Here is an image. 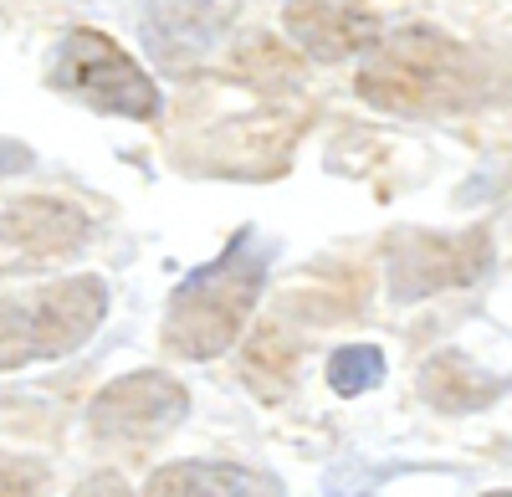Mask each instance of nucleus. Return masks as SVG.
Listing matches in <instances>:
<instances>
[{
	"label": "nucleus",
	"instance_id": "f257e3e1",
	"mask_svg": "<svg viewBox=\"0 0 512 497\" xmlns=\"http://www.w3.org/2000/svg\"><path fill=\"white\" fill-rule=\"evenodd\" d=\"M477 88H482L477 52L436 26H405L384 36L359 67V98L384 113H410V118L466 108L482 98Z\"/></svg>",
	"mask_w": 512,
	"mask_h": 497
},
{
	"label": "nucleus",
	"instance_id": "f03ea898",
	"mask_svg": "<svg viewBox=\"0 0 512 497\" xmlns=\"http://www.w3.org/2000/svg\"><path fill=\"white\" fill-rule=\"evenodd\" d=\"M267 267L272 252L256 241V231H236V241L216 262H205L175 287V298L164 308V344L185 359L226 354L241 339L256 298H262Z\"/></svg>",
	"mask_w": 512,
	"mask_h": 497
},
{
	"label": "nucleus",
	"instance_id": "7ed1b4c3",
	"mask_svg": "<svg viewBox=\"0 0 512 497\" xmlns=\"http://www.w3.org/2000/svg\"><path fill=\"white\" fill-rule=\"evenodd\" d=\"M108 313V282L103 277H67L47 282L36 293L6 298V339H0V364H36V359H62L93 339V328Z\"/></svg>",
	"mask_w": 512,
	"mask_h": 497
},
{
	"label": "nucleus",
	"instance_id": "20e7f679",
	"mask_svg": "<svg viewBox=\"0 0 512 497\" xmlns=\"http://www.w3.org/2000/svg\"><path fill=\"white\" fill-rule=\"evenodd\" d=\"M52 88L77 98V103H88V108H98V113L134 118V123H149L159 113L154 77L128 57L113 36L88 31V26H77V31H67L57 41Z\"/></svg>",
	"mask_w": 512,
	"mask_h": 497
},
{
	"label": "nucleus",
	"instance_id": "39448f33",
	"mask_svg": "<svg viewBox=\"0 0 512 497\" xmlns=\"http://www.w3.org/2000/svg\"><path fill=\"white\" fill-rule=\"evenodd\" d=\"M384 267H390V298L415 303L446 293V287H472L492 267V236L477 231H395L384 241Z\"/></svg>",
	"mask_w": 512,
	"mask_h": 497
},
{
	"label": "nucleus",
	"instance_id": "423d86ee",
	"mask_svg": "<svg viewBox=\"0 0 512 497\" xmlns=\"http://www.w3.org/2000/svg\"><path fill=\"white\" fill-rule=\"evenodd\" d=\"M185 410L190 395L180 380L159 375V369H139V375L113 380L93 400V436L108 446H149L164 431H175Z\"/></svg>",
	"mask_w": 512,
	"mask_h": 497
},
{
	"label": "nucleus",
	"instance_id": "0eeeda50",
	"mask_svg": "<svg viewBox=\"0 0 512 497\" xmlns=\"http://www.w3.org/2000/svg\"><path fill=\"white\" fill-rule=\"evenodd\" d=\"M231 16H236L231 0H154V6L139 16L144 52L164 72L185 77L221 47Z\"/></svg>",
	"mask_w": 512,
	"mask_h": 497
},
{
	"label": "nucleus",
	"instance_id": "6e6552de",
	"mask_svg": "<svg viewBox=\"0 0 512 497\" xmlns=\"http://www.w3.org/2000/svg\"><path fill=\"white\" fill-rule=\"evenodd\" d=\"M287 31L313 62H344L384 41V21L364 6H349V0H292Z\"/></svg>",
	"mask_w": 512,
	"mask_h": 497
},
{
	"label": "nucleus",
	"instance_id": "1a4fd4ad",
	"mask_svg": "<svg viewBox=\"0 0 512 497\" xmlns=\"http://www.w3.org/2000/svg\"><path fill=\"white\" fill-rule=\"evenodd\" d=\"M0 236H6V252H21L26 262H52V257H72L82 241L93 236V221L67 200H11L6 221H0Z\"/></svg>",
	"mask_w": 512,
	"mask_h": 497
},
{
	"label": "nucleus",
	"instance_id": "9d476101",
	"mask_svg": "<svg viewBox=\"0 0 512 497\" xmlns=\"http://www.w3.org/2000/svg\"><path fill=\"white\" fill-rule=\"evenodd\" d=\"M144 497H282V482L241 462H175L149 477Z\"/></svg>",
	"mask_w": 512,
	"mask_h": 497
},
{
	"label": "nucleus",
	"instance_id": "9b49d317",
	"mask_svg": "<svg viewBox=\"0 0 512 497\" xmlns=\"http://www.w3.org/2000/svg\"><path fill=\"white\" fill-rule=\"evenodd\" d=\"M497 390H502V380L482 375V369L466 359V354H456V349H446V354H436V359H425V369H420V395L431 400L436 410H446V416L482 410Z\"/></svg>",
	"mask_w": 512,
	"mask_h": 497
},
{
	"label": "nucleus",
	"instance_id": "f8f14e48",
	"mask_svg": "<svg viewBox=\"0 0 512 497\" xmlns=\"http://www.w3.org/2000/svg\"><path fill=\"white\" fill-rule=\"evenodd\" d=\"M303 67H308V57L303 52H292V47H282L277 36H246L241 47H236V57H231V77H241L246 88H297L303 82Z\"/></svg>",
	"mask_w": 512,
	"mask_h": 497
},
{
	"label": "nucleus",
	"instance_id": "ddd939ff",
	"mask_svg": "<svg viewBox=\"0 0 512 497\" xmlns=\"http://www.w3.org/2000/svg\"><path fill=\"white\" fill-rule=\"evenodd\" d=\"M297 339L287 328H262L251 344H246V359H241V375L246 385L262 395V400H282L292 390V375H297Z\"/></svg>",
	"mask_w": 512,
	"mask_h": 497
},
{
	"label": "nucleus",
	"instance_id": "4468645a",
	"mask_svg": "<svg viewBox=\"0 0 512 497\" xmlns=\"http://www.w3.org/2000/svg\"><path fill=\"white\" fill-rule=\"evenodd\" d=\"M384 380V354L374 349V344H344V349H333V359H328V385L338 390V395H364V390H374Z\"/></svg>",
	"mask_w": 512,
	"mask_h": 497
},
{
	"label": "nucleus",
	"instance_id": "2eb2a0df",
	"mask_svg": "<svg viewBox=\"0 0 512 497\" xmlns=\"http://www.w3.org/2000/svg\"><path fill=\"white\" fill-rule=\"evenodd\" d=\"M72 497H134V492H128V482L118 472H93Z\"/></svg>",
	"mask_w": 512,
	"mask_h": 497
},
{
	"label": "nucleus",
	"instance_id": "dca6fc26",
	"mask_svg": "<svg viewBox=\"0 0 512 497\" xmlns=\"http://www.w3.org/2000/svg\"><path fill=\"white\" fill-rule=\"evenodd\" d=\"M487 497H512V492H487Z\"/></svg>",
	"mask_w": 512,
	"mask_h": 497
}]
</instances>
